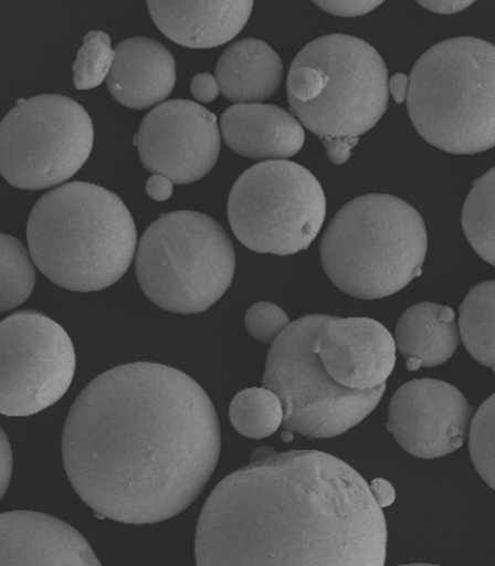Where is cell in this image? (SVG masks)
Here are the masks:
<instances>
[{
  "label": "cell",
  "instance_id": "30",
  "mask_svg": "<svg viewBox=\"0 0 495 566\" xmlns=\"http://www.w3.org/2000/svg\"><path fill=\"white\" fill-rule=\"evenodd\" d=\"M191 93L199 103H211V101H214L220 93L215 76H212L211 73H200V75L193 76Z\"/></svg>",
  "mask_w": 495,
  "mask_h": 566
},
{
  "label": "cell",
  "instance_id": "12",
  "mask_svg": "<svg viewBox=\"0 0 495 566\" xmlns=\"http://www.w3.org/2000/svg\"><path fill=\"white\" fill-rule=\"evenodd\" d=\"M139 158L154 176L191 185L214 169L222 149L217 116L192 101H166L143 119L135 137Z\"/></svg>",
  "mask_w": 495,
  "mask_h": 566
},
{
  "label": "cell",
  "instance_id": "37",
  "mask_svg": "<svg viewBox=\"0 0 495 566\" xmlns=\"http://www.w3.org/2000/svg\"><path fill=\"white\" fill-rule=\"evenodd\" d=\"M400 566H439V565H429V564H412V565H400Z\"/></svg>",
  "mask_w": 495,
  "mask_h": 566
},
{
  "label": "cell",
  "instance_id": "7",
  "mask_svg": "<svg viewBox=\"0 0 495 566\" xmlns=\"http://www.w3.org/2000/svg\"><path fill=\"white\" fill-rule=\"evenodd\" d=\"M333 316L309 314L292 322L271 345L263 387L284 406L285 430L308 438H335L369 417L385 386L358 391L333 381L320 363L319 335Z\"/></svg>",
  "mask_w": 495,
  "mask_h": 566
},
{
  "label": "cell",
  "instance_id": "13",
  "mask_svg": "<svg viewBox=\"0 0 495 566\" xmlns=\"http://www.w3.org/2000/svg\"><path fill=\"white\" fill-rule=\"evenodd\" d=\"M472 406L462 391L436 379H413L394 391L387 429L418 459L459 451L471 428Z\"/></svg>",
  "mask_w": 495,
  "mask_h": 566
},
{
  "label": "cell",
  "instance_id": "14",
  "mask_svg": "<svg viewBox=\"0 0 495 566\" xmlns=\"http://www.w3.org/2000/svg\"><path fill=\"white\" fill-rule=\"evenodd\" d=\"M320 363L333 381L367 391L385 386L397 363L393 336L369 317H336L319 335Z\"/></svg>",
  "mask_w": 495,
  "mask_h": 566
},
{
  "label": "cell",
  "instance_id": "5",
  "mask_svg": "<svg viewBox=\"0 0 495 566\" xmlns=\"http://www.w3.org/2000/svg\"><path fill=\"white\" fill-rule=\"evenodd\" d=\"M408 112L433 147L475 155L495 147V45L447 39L431 46L409 76Z\"/></svg>",
  "mask_w": 495,
  "mask_h": 566
},
{
  "label": "cell",
  "instance_id": "29",
  "mask_svg": "<svg viewBox=\"0 0 495 566\" xmlns=\"http://www.w3.org/2000/svg\"><path fill=\"white\" fill-rule=\"evenodd\" d=\"M11 475H13V452H11L7 433L0 428V500L6 497Z\"/></svg>",
  "mask_w": 495,
  "mask_h": 566
},
{
  "label": "cell",
  "instance_id": "27",
  "mask_svg": "<svg viewBox=\"0 0 495 566\" xmlns=\"http://www.w3.org/2000/svg\"><path fill=\"white\" fill-rule=\"evenodd\" d=\"M289 317L281 306L270 302H259L247 310L245 325L250 335L263 344L273 345L278 336L289 327Z\"/></svg>",
  "mask_w": 495,
  "mask_h": 566
},
{
  "label": "cell",
  "instance_id": "19",
  "mask_svg": "<svg viewBox=\"0 0 495 566\" xmlns=\"http://www.w3.org/2000/svg\"><path fill=\"white\" fill-rule=\"evenodd\" d=\"M220 93L235 104H263L276 95L284 64L273 46L259 39H242L224 50L215 67Z\"/></svg>",
  "mask_w": 495,
  "mask_h": 566
},
{
  "label": "cell",
  "instance_id": "33",
  "mask_svg": "<svg viewBox=\"0 0 495 566\" xmlns=\"http://www.w3.org/2000/svg\"><path fill=\"white\" fill-rule=\"evenodd\" d=\"M146 192L155 201H166L172 197L173 184L165 176H152L147 180Z\"/></svg>",
  "mask_w": 495,
  "mask_h": 566
},
{
  "label": "cell",
  "instance_id": "4",
  "mask_svg": "<svg viewBox=\"0 0 495 566\" xmlns=\"http://www.w3.org/2000/svg\"><path fill=\"white\" fill-rule=\"evenodd\" d=\"M425 254L423 217L387 193L348 201L320 242L327 276L343 293L364 301L392 296L420 277Z\"/></svg>",
  "mask_w": 495,
  "mask_h": 566
},
{
  "label": "cell",
  "instance_id": "15",
  "mask_svg": "<svg viewBox=\"0 0 495 566\" xmlns=\"http://www.w3.org/2000/svg\"><path fill=\"white\" fill-rule=\"evenodd\" d=\"M0 566H101L69 523L34 511L0 514Z\"/></svg>",
  "mask_w": 495,
  "mask_h": 566
},
{
  "label": "cell",
  "instance_id": "16",
  "mask_svg": "<svg viewBox=\"0 0 495 566\" xmlns=\"http://www.w3.org/2000/svg\"><path fill=\"white\" fill-rule=\"evenodd\" d=\"M251 0H150L157 29L186 49H215L232 41L250 21Z\"/></svg>",
  "mask_w": 495,
  "mask_h": 566
},
{
  "label": "cell",
  "instance_id": "2",
  "mask_svg": "<svg viewBox=\"0 0 495 566\" xmlns=\"http://www.w3.org/2000/svg\"><path fill=\"white\" fill-rule=\"evenodd\" d=\"M387 525L370 486L319 451L259 448L201 510L197 566H385Z\"/></svg>",
  "mask_w": 495,
  "mask_h": 566
},
{
  "label": "cell",
  "instance_id": "1",
  "mask_svg": "<svg viewBox=\"0 0 495 566\" xmlns=\"http://www.w3.org/2000/svg\"><path fill=\"white\" fill-rule=\"evenodd\" d=\"M215 407L191 376L155 363L112 368L73 402L62 460L98 517L152 525L200 497L219 461Z\"/></svg>",
  "mask_w": 495,
  "mask_h": 566
},
{
  "label": "cell",
  "instance_id": "34",
  "mask_svg": "<svg viewBox=\"0 0 495 566\" xmlns=\"http://www.w3.org/2000/svg\"><path fill=\"white\" fill-rule=\"evenodd\" d=\"M370 486L371 495H373L375 502L379 507H387L393 505L394 499H397V494H394V490L392 484L387 482L385 479H375Z\"/></svg>",
  "mask_w": 495,
  "mask_h": 566
},
{
  "label": "cell",
  "instance_id": "10",
  "mask_svg": "<svg viewBox=\"0 0 495 566\" xmlns=\"http://www.w3.org/2000/svg\"><path fill=\"white\" fill-rule=\"evenodd\" d=\"M91 115L69 96L21 99L0 122V176L22 191L67 184L91 157Z\"/></svg>",
  "mask_w": 495,
  "mask_h": 566
},
{
  "label": "cell",
  "instance_id": "32",
  "mask_svg": "<svg viewBox=\"0 0 495 566\" xmlns=\"http://www.w3.org/2000/svg\"><path fill=\"white\" fill-rule=\"evenodd\" d=\"M418 3L436 14H455L472 6L471 0H421Z\"/></svg>",
  "mask_w": 495,
  "mask_h": 566
},
{
  "label": "cell",
  "instance_id": "6",
  "mask_svg": "<svg viewBox=\"0 0 495 566\" xmlns=\"http://www.w3.org/2000/svg\"><path fill=\"white\" fill-rule=\"evenodd\" d=\"M230 235L209 216L176 211L161 216L139 239L135 271L150 302L166 312H207L234 279Z\"/></svg>",
  "mask_w": 495,
  "mask_h": 566
},
{
  "label": "cell",
  "instance_id": "9",
  "mask_svg": "<svg viewBox=\"0 0 495 566\" xmlns=\"http://www.w3.org/2000/svg\"><path fill=\"white\" fill-rule=\"evenodd\" d=\"M297 57L315 67L323 81L315 99L289 106L302 126L324 145L359 139L377 126L389 104V73L369 42L327 34L305 45Z\"/></svg>",
  "mask_w": 495,
  "mask_h": 566
},
{
  "label": "cell",
  "instance_id": "31",
  "mask_svg": "<svg viewBox=\"0 0 495 566\" xmlns=\"http://www.w3.org/2000/svg\"><path fill=\"white\" fill-rule=\"evenodd\" d=\"M358 145V139H335V142L325 143L328 160L333 165H344L350 158L351 150Z\"/></svg>",
  "mask_w": 495,
  "mask_h": 566
},
{
  "label": "cell",
  "instance_id": "18",
  "mask_svg": "<svg viewBox=\"0 0 495 566\" xmlns=\"http://www.w3.org/2000/svg\"><path fill=\"white\" fill-rule=\"evenodd\" d=\"M223 142L250 160L276 161L301 153L304 126L285 108L271 104H234L220 119Z\"/></svg>",
  "mask_w": 495,
  "mask_h": 566
},
{
  "label": "cell",
  "instance_id": "24",
  "mask_svg": "<svg viewBox=\"0 0 495 566\" xmlns=\"http://www.w3.org/2000/svg\"><path fill=\"white\" fill-rule=\"evenodd\" d=\"M36 265L21 240L0 234V313L18 308L31 296Z\"/></svg>",
  "mask_w": 495,
  "mask_h": 566
},
{
  "label": "cell",
  "instance_id": "22",
  "mask_svg": "<svg viewBox=\"0 0 495 566\" xmlns=\"http://www.w3.org/2000/svg\"><path fill=\"white\" fill-rule=\"evenodd\" d=\"M462 224L475 253L495 266V168L472 185L464 201Z\"/></svg>",
  "mask_w": 495,
  "mask_h": 566
},
{
  "label": "cell",
  "instance_id": "21",
  "mask_svg": "<svg viewBox=\"0 0 495 566\" xmlns=\"http://www.w3.org/2000/svg\"><path fill=\"white\" fill-rule=\"evenodd\" d=\"M459 329L472 358L495 371V281L470 291L460 306Z\"/></svg>",
  "mask_w": 495,
  "mask_h": 566
},
{
  "label": "cell",
  "instance_id": "20",
  "mask_svg": "<svg viewBox=\"0 0 495 566\" xmlns=\"http://www.w3.org/2000/svg\"><path fill=\"white\" fill-rule=\"evenodd\" d=\"M393 339L408 370L441 366L460 344L454 310L432 302L410 306L398 321Z\"/></svg>",
  "mask_w": 495,
  "mask_h": 566
},
{
  "label": "cell",
  "instance_id": "36",
  "mask_svg": "<svg viewBox=\"0 0 495 566\" xmlns=\"http://www.w3.org/2000/svg\"><path fill=\"white\" fill-rule=\"evenodd\" d=\"M282 440L286 441V443H289V441L293 440V432H289V430H285V432L282 433Z\"/></svg>",
  "mask_w": 495,
  "mask_h": 566
},
{
  "label": "cell",
  "instance_id": "25",
  "mask_svg": "<svg viewBox=\"0 0 495 566\" xmlns=\"http://www.w3.org/2000/svg\"><path fill=\"white\" fill-rule=\"evenodd\" d=\"M114 61L115 50L107 33L91 31L85 34L73 64V83L77 91H91L103 84L114 67Z\"/></svg>",
  "mask_w": 495,
  "mask_h": 566
},
{
  "label": "cell",
  "instance_id": "17",
  "mask_svg": "<svg viewBox=\"0 0 495 566\" xmlns=\"http://www.w3.org/2000/svg\"><path fill=\"white\" fill-rule=\"evenodd\" d=\"M106 83L108 92L123 106L135 111L157 107L176 87V60L155 39H126L115 49L114 67Z\"/></svg>",
  "mask_w": 495,
  "mask_h": 566
},
{
  "label": "cell",
  "instance_id": "35",
  "mask_svg": "<svg viewBox=\"0 0 495 566\" xmlns=\"http://www.w3.org/2000/svg\"><path fill=\"white\" fill-rule=\"evenodd\" d=\"M389 93L392 95L394 103H406L409 95V76L404 73H397V75L390 77Z\"/></svg>",
  "mask_w": 495,
  "mask_h": 566
},
{
  "label": "cell",
  "instance_id": "28",
  "mask_svg": "<svg viewBox=\"0 0 495 566\" xmlns=\"http://www.w3.org/2000/svg\"><path fill=\"white\" fill-rule=\"evenodd\" d=\"M381 0H317L316 6L325 13L339 15V18H358L369 14L375 8L381 6Z\"/></svg>",
  "mask_w": 495,
  "mask_h": 566
},
{
  "label": "cell",
  "instance_id": "11",
  "mask_svg": "<svg viewBox=\"0 0 495 566\" xmlns=\"http://www.w3.org/2000/svg\"><path fill=\"white\" fill-rule=\"evenodd\" d=\"M75 371L72 339L44 313L22 310L0 322V415L31 417L56 405Z\"/></svg>",
  "mask_w": 495,
  "mask_h": 566
},
{
  "label": "cell",
  "instance_id": "23",
  "mask_svg": "<svg viewBox=\"0 0 495 566\" xmlns=\"http://www.w3.org/2000/svg\"><path fill=\"white\" fill-rule=\"evenodd\" d=\"M232 426L251 440L268 438L284 424V406L274 391L251 387L235 395L230 407Z\"/></svg>",
  "mask_w": 495,
  "mask_h": 566
},
{
  "label": "cell",
  "instance_id": "26",
  "mask_svg": "<svg viewBox=\"0 0 495 566\" xmlns=\"http://www.w3.org/2000/svg\"><path fill=\"white\" fill-rule=\"evenodd\" d=\"M470 451L480 476L495 491V394L480 406L472 420Z\"/></svg>",
  "mask_w": 495,
  "mask_h": 566
},
{
  "label": "cell",
  "instance_id": "8",
  "mask_svg": "<svg viewBox=\"0 0 495 566\" xmlns=\"http://www.w3.org/2000/svg\"><path fill=\"white\" fill-rule=\"evenodd\" d=\"M327 216L317 178L289 160L262 161L232 186L228 220L235 238L261 254L293 255L307 250Z\"/></svg>",
  "mask_w": 495,
  "mask_h": 566
},
{
  "label": "cell",
  "instance_id": "3",
  "mask_svg": "<svg viewBox=\"0 0 495 566\" xmlns=\"http://www.w3.org/2000/svg\"><path fill=\"white\" fill-rule=\"evenodd\" d=\"M34 265L54 285L80 293L106 290L137 254L134 217L116 193L73 181L39 199L27 223Z\"/></svg>",
  "mask_w": 495,
  "mask_h": 566
}]
</instances>
